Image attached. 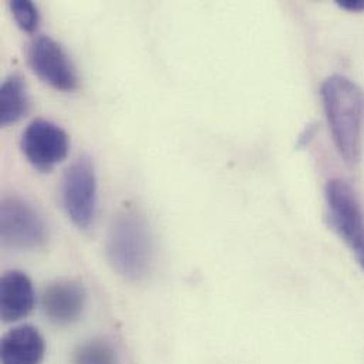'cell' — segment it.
Wrapping results in <instances>:
<instances>
[{
    "label": "cell",
    "instance_id": "obj_2",
    "mask_svg": "<svg viewBox=\"0 0 364 364\" xmlns=\"http://www.w3.org/2000/svg\"><path fill=\"white\" fill-rule=\"evenodd\" d=\"M105 250L111 267L125 279L146 277L154 259V240L146 218L132 207L121 210L109 227Z\"/></svg>",
    "mask_w": 364,
    "mask_h": 364
},
{
    "label": "cell",
    "instance_id": "obj_5",
    "mask_svg": "<svg viewBox=\"0 0 364 364\" xmlns=\"http://www.w3.org/2000/svg\"><path fill=\"white\" fill-rule=\"evenodd\" d=\"M0 240L11 250H38L48 240L47 225L27 200L10 196L0 203Z\"/></svg>",
    "mask_w": 364,
    "mask_h": 364
},
{
    "label": "cell",
    "instance_id": "obj_13",
    "mask_svg": "<svg viewBox=\"0 0 364 364\" xmlns=\"http://www.w3.org/2000/svg\"><path fill=\"white\" fill-rule=\"evenodd\" d=\"M10 10L18 27L26 33H34L40 23L37 6L30 0H11Z\"/></svg>",
    "mask_w": 364,
    "mask_h": 364
},
{
    "label": "cell",
    "instance_id": "obj_11",
    "mask_svg": "<svg viewBox=\"0 0 364 364\" xmlns=\"http://www.w3.org/2000/svg\"><path fill=\"white\" fill-rule=\"evenodd\" d=\"M30 100L24 78L18 74L9 75L0 88V124L3 127L16 124L27 115Z\"/></svg>",
    "mask_w": 364,
    "mask_h": 364
},
{
    "label": "cell",
    "instance_id": "obj_8",
    "mask_svg": "<svg viewBox=\"0 0 364 364\" xmlns=\"http://www.w3.org/2000/svg\"><path fill=\"white\" fill-rule=\"evenodd\" d=\"M87 305V291L74 279H58L46 287L41 306L46 318L57 326L77 322Z\"/></svg>",
    "mask_w": 364,
    "mask_h": 364
},
{
    "label": "cell",
    "instance_id": "obj_12",
    "mask_svg": "<svg viewBox=\"0 0 364 364\" xmlns=\"http://www.w3.org/2000/svg\"><path fill=\"white\" fill-rule=\"evenodd\" d=\"M73 363L117 364V352L109 342L104 339H94L75 349Z\"/></svg>",
    "mask_w": 364,
    "mask_h": 364
},
{
    "label": "cell",
    "instance_id": "obj_1",
    "mask_svg": "<svg viewBox=\"0 0 364 364\" xmlns=\"http://www.w3.org/2000/svg\"><path fill=\"white\" fill-rule=\"evenodd\" d=\"M323 108L335 145L349 168H356L362 152L364 94L345 75L335 74L321 87Z\"/></svg>",
    "mask_w": 364,
    "mask_h": 364
},
{
    "label": "cell",
    "instance_id": "obj_3",
    "mask_svg": "<svg viewBox=\"0 0 364 364\" xmlns=\"http://www.w3.org/2000/svg\"><path fill=\"white\" fill-rule=\"evenodd\" d=\"M328 221L364 271V213L352 186L332 179L325 187Z\"/></svg>",
    "mask_w": 364,
    "mask_h": 364
},
{
    "label": "cell",
    "instance_id": "obj_9",
    "mask_svg": "<svg viewBox=\"0 0 364 364\" xmlns=\"http://www.w3.org/2000/svg\"><path fill=\"white\" fill-rule=\"evenodd\" d=\"M36 295L30 278L17 269L7 271L0 281V316L3 322H18L30 315Z\"/></svg>",
    "mask_w": 364,
    "mask_h": 364
},
{
    "label": "cell",
    "instance_id": "obj_6",
    "mask_svg": "<svg viewBox=\"0 0 364 364\" xmlns=\"http://www.w3.org/2000/svg\"><path fill=\"white\" fill-rule=\"evenodd\" d=\"M27 61L47 85L60 91H73L78 87V74L68 53L50 36H37L30 41Z\"/></svg>",
    "mask_w": 364,
    "mask_h": 364
},
{
    "label": "cell",
    "instance_id": "obj_7",
    "mask_svg": "<svg viewBox=\"0 0 364 364\" xmlns=\"http://www.w3.org/2000/svg\"><path fill=\"white\" fill-rule=\"evenodd\" d=\"M20 146L34 169L50 172L65 159L68 154V135L60 125L38 118L24 129Z\"/></svg>",
    "mask_w": 364,
    "mask_h": 364
},
{
    "label": "cell",
    "instance_id": "obj_10",
    "mask_svg": "<svg viewBox=\"0 0 364 364\" xmlns=\"http://www.w3.org/2000/svg\"><path fill=\"white\" fill-rule=\"evenodd\" d=\"M44 353V339L31 325L13 328L0 342L1 364H41Z\"/></svg>",
    "mask_w": 364,
    "mask_h": 364
},
{
    "label": "cell",
    "instance_id": "obj_4",
    "mask_svg": "<svg viewBox=\"0 0 364 364\" xmlns=\"http://www.w3.org/2000/svg\"><path fill=\"white\" fill-rule=\"evenodd\" d=\"M63 207L75 227L88 230L97 215L98 184L91 158L80 156L65 171L61 183Z\"/></svg>",
    "mask_w": 364,
    "mask_h": 364
},
{
    "label": "cell",
    "instance_id": "obj_14",
    "mask_svg": "<svg viewBox=\"0 0 364 364\" xmlns=\"http://www.w3.org/2000/svg\"><path fill=\"white\" fill-rule=\"evenodd\" d=\"M338 4L348 11H364V0H341Z\"/></svg>",
    "mask_w": 364,
    "mask_h": 364
}]
</instances>
